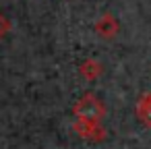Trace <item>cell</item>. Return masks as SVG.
<instances>
[{"label": "cell", "instance_id": "6da1fadb", "mask_svg": "<svg viewBox=\"0 0 151 149\" xmlns=\"http://www.w3.org/2000/svg\"><path fill=\"white\" fill-rule=\"evenodd\" d=\"M73 114H75L79 120H83V122H95V124H99V120H101L104 114H106V108H104V104H101V99H99L97 95L85 93V95L73 106Z\"/></svg>", "mask_w": 151, "mask_h": 149}, {"label": "cell", "instance_id": "7a4b0ae2", "mask_svg": "<svg viewBox=\"0 0 151 149\" xmlns=\"http://www.w3.org/2000/svg\"><path fill=\"white\" fill-rule=\"evenodd\" d=\"M137 116L145 126H151V93H143L137 104Z\"/></svg>", "mask_w": 151, "mask_h": 149}, {"label": "cell", "instance_id": "3957f363", "mask_svg": "<svg viewBox=\"0 0 151 149\" xmlns=\"http://www.w3.org/2000/svg\"><path fill=\"white\" fill-rule=\"evenodd\" d=\"M95 29L99 31V35H104V37H112V35L116 33V21H114L110 15H106V17L95 25Z\"/></svg>", "mask_w": 151, "mask_h": 149}, {"label": "cell", "instance_id": "277c9868", "mask_svg": "<svg viewBox=\"0 0 151 149\" xmlns=\"http://www.w3.org/2000/svg\"><path fill=\"white\" fill-rule=\"evenodd\" d=\"M9 29V23L2 19V15H0V35H4V31Z\"/></svg>", "mask_w": 151, "mask_h": 149}]
</instances>
